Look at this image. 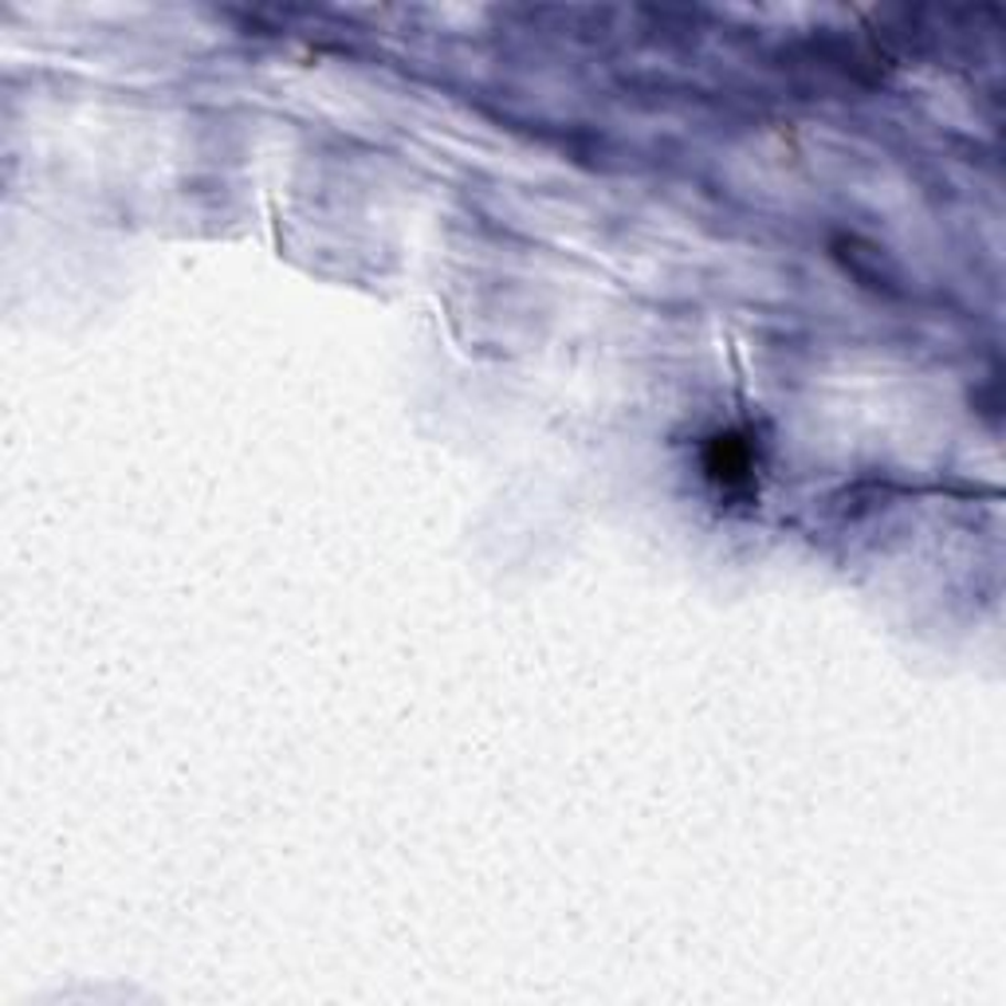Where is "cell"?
Masks as SVG:
<instances>
[{
    "label": "cell",
    "mask_w": 1006,
    "mask_h": 1006,
    "mask_svg": "<svg viewBox=\"0 0 1006 1006\" xmlns=\"http://www.w3.org/2000/svg\"><path fill=\"white\" fill-rule=\"evenodd\" d=\"M711 477H719L724 484H739V480H747V472H751V449L747 445H739L736 437H719L716 449H711Z\"/></svg>",
    "instance_id": "obj_1"
}]
</instances>
